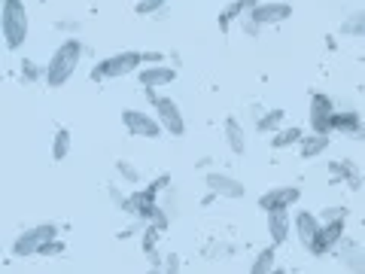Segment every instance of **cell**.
<instances>
[{
  "label": "cell",
  "mask_w": 365,
  "mask_h": 274,
  "mask_svg": "<svg viewBox=\"0 0 365 274\" xmlns=\"http://www.w3.org/2000/svg\"><path fill=\"white\" fill-rule=\"evenodd\" d=\"M79 58H83V40H76V37L61 40L58 49L49 55V61L43 64L46 67V79H43V83L49 89H61L67 79H74L76 67H79Z\"/></svg>",
  "instance_id": "obj_1"
},
{
  "label": "cell",
  "mask_w": 365,
  "mask_h": 274,
  "mask_svg": "<svg viewBox=\"0 0 365 274\" xmlns=\"http://www.w3.org/2000/svg\"><path fill=\"white\" fill-rule=\"evenodd\" d=\"M0 30H4V43L9 52H18L28 40L30 30V18L22 0H4V9H0Z\"/></svg>",
  "instance_id": "obj_2"
},
{
  "label": "cell",
  "mask_w": 365,
  "mask_h": 274,
  "mask_svg": "<svg viewBox=\"0 0 365 274\" xmlns=\"http://www.w3.org/2000/svg\"><path fill=\"white\" fill-rule=\"evenodd\" d=\"M140 67H144V52L125 49V52H116V55H107L104 61H98L88 76L95 79V83H100V79H116V76L137 74Z\"/></svg>",
  "instance_id": "obj_3"
},
{
  "label": "cell",
  "mask_w": 365,
  "mask_h": 274,
  "mask_svg": "<svg viewBox=\"0 0 365 274\" xmlns=\"http://www.w3.org/2000/svg\"><path fill=\"white\" fill-rule=\"evenodd\" d=\"M55 238H58V226H55V222H40V226H30V229H25L22 235L16 238L13 256L16 259L37 256V253H43L46 244H52Z\"/></svg>",
  "instance_id": "obj_4"
},
{
  "label": "cell",
  "mask_w": 365,
  "mask_h": 274,
  "mask_svg": "<svg viewBox=\"0 0 365 274\" xmlns=\"http://www.w3.org/2000/svg\"><path fill=\"white\" fill-rule=\"evenodd\" d=\"M122 125L128 128V135L134 137H146V140H158L161 135H165V128H161V122L152 116V113H144V110H122Z\"/></svg>",
  "instance_id": "obj_5"
},
{
  "label": "cell",
  "mask_w": 365,
  "mask_h": 274,
  "mask_svg": "<svg viewBox=\"0 0 365 274\" xmlns=\"http://www.w3.org/2000/svg\"><path fill=\"white\" fill-rule=\"evenodd\" d=\"M335 104L329 95H320L313 91L311 95V104H308V122H311V131L313 135H332V119H335Z\"/></svg>",
  "instance_id": "obj_6"
},
{
  "label": "cell",
  "mask_w": 365,
  "mask_h": 274,
  "mask_svg": "<svg viewBox=\"0 0 365 274\" xmlns=\"http://www.w3.org/2000/svg\"><path fill=\"white\" fill-rule=\"evenodd\" d=\"M152 110H156V119L161 122V128H165L170 137H182V135H186V119H182L180 104L170 95H161L156 104H152Z\"/></svg>",
  "instance_id": "obj_7"
},
{
  "label": "cell",
  "mask_w": 365,
  "mask_h": 274,
  "mask_svg": "<svg viewBox=\"0 0 365 274\" xmlns=\"http://www.w3.org/2000/svg\"><path fill=\"white\" fill-rule=\"evenodd\" d=\"M301 201V189L299 186H274L259 195V210L274 213V210H289Z\"/></svg>",
  "instance_id": "obj_8"
},
{
  "label": "cell",
  "mask_w": 365,
  "mask_h": 274,
  "mask_svg": "<svg viewBox=\"0 0 365 274\" xmlns=\"http://www.w3.org/2000/svg\"><path fill=\"white\" fill-rule=\"evenodd\" d=\"M292 229H296V238L304 250L313 247V241H317L320 229H323V219L320 213H311V210H299L296 217H292Z\"/></svg>",
  "instance_id": "obj_9"
},
{
  "label": "cell",
  "mask_w": 365,
  "mask_h": 274,
  "mask_svg": "<svg viewBox=\"0 0 365 274\" xmlns=\"http://www.w3.org/2000/svg\"><path fill=\"white\" fill-rule=\"evenodd\" d=\"M344 222L347 219H335V222H323L317 241H313V247L308 250L311 256H326L329 250H335L338 244L344 241Z\"/></svg>",
  "instance_id": "obj_10"
},
{
  "label": "cell",
  "mask_w": 365,
  "mask_h": 274,
  "mask_svg": "<svg viewBox=\"0 0 365 274\" xmlns=\"http://www.w3.org/2000/svg\"><path fill=\"white\" fill-rule=\"evenodd\" d=\"M204 183H207V189L213 192V195H222V198H231V201L247 195V186H243L241 180L228 177V174H219V171H210Z\"/></svg>",
  "instance_id": "obj_11"
},
{
  "label": "cell",
  "mask_w": 365,
  "mask_h": 274,
  "mask_svg": "<svg viewBox=\"0 0 365 274\" xmlns=\"http://www.w3.org/2000/svg\"><path fill=\"white\" fill-rule=\"evenodd\" d=\"M256 22L265 28V25H280L292 18V4H283V0H268V4H259L256 9L250 13Z\"/></svg>",
  "instance_id": "obj_12"
},
{
  "label": "cell",
  "mask_w": 365,
  "mask_h": 274,
  "mask_svg": "<svg viewBox=\"0 0 365 274\" xmlns=\"http://www.w3.org/2000/svg\"><path fill=\"white\" fill-rule=\"evenodd\" d=\"M137 79H140V89H161V86H170L177 79V70L168 67V64H146L137 70Z\"/></svg>",
  "instance_id": "obj_13"
},
{
  "label": "cell",
  "mask_w": 365,
  "mask_h": 274,
  "mask_svg": "<svg viewBox=\"0 0 365 274\" xmlns=\"http://www.w3.org/2000/svg\"><path fill=\"white\" fill-rule=\"evenodd\" d=\"M289 232H292V217H289V210H274V213H268V235H271L274 247L286 244V241H289Z\"/></svg>",
  "instance_id": "obj_14"
},
{
  "label": "cell",
  "mask_w": 365,
  "mask_h": 274,
  "mask_svg": "<svg viewBox=\"0 0 365 274\" xmlns=\"http://www.w3.org/2000/svg\"><path fill=\"white\" fill-rule=\"evenodd\" d=\"M362 128H365V122L357 110H338L335 119H332V131H338V135H344V137H353V140H357V135Z\"/></svg>",
  "instance_id": "obj_15"
},
{
  "label": "cell",
  "mask_w": 365,
  "mask_h": 274,
  "mask_svg": "<svg viewBox=\"0 0 365 274\" xmlns=\"http://www.w3.org/2000/svg\"><path fill=\"white\" fill-rule=\"evenodd\" d=\"M338 247H341V266L347 268L350 274H365V250L359 247V244L344 238Z\"/></svg>",
  "instance_id": "obj_16"
},
{
  "label": "cell",
  "mask_w": 365,
  "mask_h": 274,
  "mask_svg": "<svg viewBox=\"0 0 365 274\" xmlns=\"http://www.w3.org/2000/svg\"><path fill=\"white\" fill-rule=\"evenodd\" d=\"M256 6H259V0H231V4H228L226 9H222V13H219V30H222V34H228L231 22H235V18L250 16Z\"/></svg>",
  "instance_id": "obj_17"
},
{
  "label": "cell",
  "mask_w": 365,
  "mask_h": 274,
  "mask_svg": "<svg viewBox=\"0 0 365 274\" xmlns=\"http://www.w3.org/2000/svg\"><path fill=\"white\" fill-rule=\"evenodd\" d=\"M222 131H226L228 149L235 152V156H243V152H247V131H243L241 122H238L235 116H228L226 122H222Z\"/></svg>",
  "instance_id": "obj_18"
},
{
  "label": "cell",
  "mask_w": 365,
  "mask_h": 274,
  "mask_svg": "<svg viewBox=\"0 0 365 274\" xmlns=\"http://www.w3.org/2000/svg\"><path fill=\"white\" fill-rule=\"evenodd\" d=\"M329 171H332V177H341V183H347L350 189H359V186H362V174H359V168L353 165L350 159L332 161V165H329Z\"/></svg>",
  "instance_id": "obj_19"
},
{
  "label": "cell",
  "mask_w": 365,
  "mask_h": 274,
  "mask_svg": "<svg viewBox=\"0 0 365 274\" xmlns=\"http://www.w3.org/2000/svg\"><path fill=\"white\" fill-rule=\"evenodd\" d=\"M274 268H277V247L268 244V247H262L256 253V259H253V266H250V274H271Z\"/></svg>",
  "instance_id": "obj_20"
},
{
  "label": "cell",
  "mask_w": 365,
  "mask_h": 274,
  "mask_svg": "<svg viewBox=\"0 0 365 274\" xmlns=\"http://www.w3.org/2000/svg\"><path fill=\"white\" fill-rule=\"evenodd\" d=\"M301 140H304V131H301L299 125H286V128L274 131L271 147H274V149H289V147H299Z\"/></svg>",
  "instance_id": "obj_21"
},
{
  "label": "cell",
  "mask_w": 365,
  "mask_h": 274,
  "mask_svg": "<svg viewBox=\"0 0 365 274\" xmlns=\"http://www.w3.org/2000/svg\"><path fill=\"white\" fill-rule=\"evenodd\" d=\"M329 144H332V137L329 135H311V137H304L301 144H299V149H301V159H317V156H323V152L329 149Z\"/></svg>",
  "instance_id": "obj_22"
},
{
  "label": "cell",
  "mask_w": 365,
  "mask_h": 274,
  "mask_svg": "<svg viewBox=\"0 0 365 274\" xmlns=\"http://www.w3.org/2000/svg\"><path fill=\"white\" fill-rule=\"evenodd\" d=\"M283 119H286V110H283V107H274V110H268V113L259 116L256 131H259V135H274V131L283 128Z\"/></svg>",
  "instance_id": "obj_23"
},
{
  "label": "cell",
  "mask_w": 365,
  "mask_h": 274,
  "mask_svg": "<svg viewBox=\"0 0 365 274\" xmlns=\"http://www.w3.org/2000/svg\"><path fill=\"white\" fill-rule=\"evenodd\" d=\"M70 144H74V135H70V128H58L55 137H52V159L55 161H64L70 156Z\"/></svg>",
  "instance_id": "obj_24"
},
{
  "label": "cell",
  "mask_w": 365,
  "mask_h": 274,
  "mask_svg": "<svg viewBox=\"0 0 365 274\" xmlns=\"http://www.w3.org/2000/svg\"><path fill=\"white\" fill-rule=\"evenodd\" d=\"M341 34L365 40V9H357V13H350L347 18H344V22H341Z\"/></svg>",
  "instance_id": "obj_25"
},
{
  "label": "cell",
  "mask_w": 365,
  "mask_h": 274,
  "mask_svg": "<svg viewBox=\"0 0 365 274\" xmlns=\"http://www.w3.org/2000/svg\"><path fill=\"white\" fill-rule=\"evenodd\" d=\"M116 174L125 180V183H131V186H137V183H140V171L131 165L128 159H119V161H116Z\"/></svg>",
  "instance_id": "obj_26"
},
{
  "label": "cell",
  "mask_w": 365,
  "mask_h": 274,
  "mask_svg": "<svg viewBox=\"0 0 365 274\" xmlns=\"http://www.w3.org/2000/svg\"><path fill=\"white\" fill-rule=\"evenodd\" d=\"M22 79H25V83H37V79H46V67H40L37 61L25 58V61H22Z\"/></svg>",
  "instance_id": "obj_27"
},
{
  "label": "cell",
  "mask_w": 365,
  "mask_h": 274,
  "mask_svg": "<svg viewBox=\"0 0 365 274\" xmlns=\"http://www.w3.org/2000/svg\"><path fill=\"white\" fill-rule=\"evenodd\" d=\"M161 9H168V0H137L134 13L137 16H158Z\"/></svg>",
  "instance_id": "obj_28"
},
{
  "label": "cell",
  "mask_w": 365,
  "mask_h": 274,
  "mask_svg": "<svg viewBox=\"0 0 365 274\" xmlns=\"http://www.w3.org/2000/svg\"><path fill=\"white\" fill-rule=\"evenodd\" d=\"M320 219H323V222L347 219V207H344V205H332V207H326V210H320Z\"/></svg>",
  "instance_id": "obj_29"
},
{
  "label": "cell",
  "mask_w": 365,
  "mask_h": 274,
  "mask_svg": "<svg viewBox=\"0 0 365 274\" xmlns=\"http://www.w3.org/2000/svg\"><path fill=\"white\" fill-rule=\"evenodd\" d=\"M241 25H243V34L253 37V40H256V37L262 34V25H259L253 16H243V18H241Z\"/></svg>",
  "instance_id": "obj_30"
},
{
  "label": "cell",
  "mask_w": 365,
  "mask_h": 274,
  "mask_svg": "<svg viewBox=\"0 0 365 274\" xmlns=\"http://www.w3.org/2000/svg\"><path fill=\"white\" fill-rule=\"evenodd\" d=\"M161 271L165 274H180V256L177 253H168L165 262H161Z\"/></svg>",
  "instance_id": "obj_31"
},
{
  "label": "cell",
  "mask_w": 365,
  "mask_h": 274,
  "mask_svg": "<svg viewBox=\"0 0 365 274\" xmlns=\"http://www.w3.org/2000/svg\"><path fill=\"white\" fill-rule=\"evenodd\" d=\"M152 226H158L161 232H168L170 219H168V210H165V207H158V210H156V217H152Z\"/></svg>",
  "instance_id": "obj_32"
},
{
  "label": "cell",
  "mask_w": 365,
  "mask_h": 274,
  "mask_svg": "<svg viewBox=\"0 0 365 274\" xmlns=\"http://www.w3.org/2000/svg\"><path fill=\"white\" fill-rule=\"evenodd\" d=\"M55 253H64V244H61L58 238H55L52 244H46V247H43V253H40V256H55Z\"/></svg>",
  "instance_id": "obj_33"
},
{
  "label": "cell",
  "mask_w": 365,
  "mask_h": 274,
  "mask_svg": "<svg viewBox=\"0 0 365 274\" xmlns=\"http://www.w3.org/2000/svg\"><path fill=\"white\" fill-rule=\"evenodd\" d=\"M110 198H113V205H116L119 210H125V201H128V195H122V192H119L116 186H110Z\"/></svg>",
  "instance_id": "obj_34"
},
{
  "label": "cell",
  "mask_w": 365,
  "mask_h": 274,
  "mask_svg": "<svg viewBox=\"0 0 365 274\" xmlns=\"http://www.w3.org/2000/svg\"><path fill=\"white\" fill-rule=\"evenodd\" d=\"M165 52H144V64H161Z\"/></svg>",
  "instance_id": "obj_35"
},
{
  "label": "cell",
  "mask_w": 365,
  "mask_h": 274,
  "mask_svg": "<svg viewBox=\"0 0 365 274\" xmlns=\"http://www.w3.org/2000/svg\"><path fill=\"white\" fill-rule=\"evenodd\" d=\"M168 183H170V174H161V177H156V180H152V183H149V186H152V189H156V192H161V189H165V186H168Z\"/></svg>",
  "instance_id": "obj_36"
},
{
  "label": "cell",
  "mask_w": 365,
  "mask_h": 274,
  "mask_svg": "<svg viewBox=\"0 0 365 274\" xmlns=\"http://www.w3.org/2000/svg\"><path fill=\"white\" fill-rule=\"evenodd\" d=\"M144 95H146V101H149V104H156V101L161 98V95H156V89H144Z\"/></svg>",
  "instance_id": "obj_37"
},
{
  "label": "cell",
  "mask_w": 365,
  "mask_h": 274,
  "mask_svg": "<svg viewBox=\"0 0 365 274\" xmlns=\"http://www.w3.org/2000/svg\"><path fill=\"white\" fill-rule=\"evenodd\" d=\"M58 28H61V30H74V34L79 30V25H76V22H58Z\"/></svg>",
  "instance_id": "obj_38"
},
{
  "label": "cell",
  "mask_w": 365,
  "mask_h": 274,
  "mask_svg": "<svg viewBox=\"0 0 365 274\" xmlns=\"http://www.w3.org/2000/svg\"><path fill=\"white\" fill-rule=\"evenodd\" d=\"M146 274H165V271H161V268H156V266H152V268H149Z\"/></svg>",
  "instance_id": "obj_39"
},
{
  "label": "cell",
  "mask_w": 365,
  "mask_h": 274,
  "mask_svg": "<svg viewBox=\"0 0 365 274\" xmlns=\"http://www.w3.org/2000/svg\"><path fill=\"white\" fill-rule=\"evenodd\" d=\"M271 274H286V271H283V268H274V271H271Z\"/></svg>",
  "instance_id": "obj_40"
}]
</instances>
